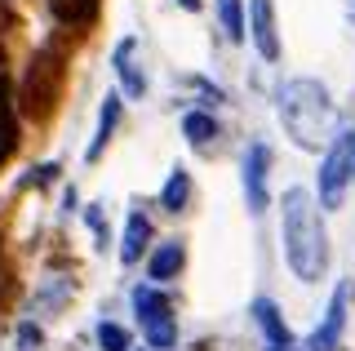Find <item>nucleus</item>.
Segmentation results:
<instances>
[{
  "mask_svg": "<svg viewBox=\"0 0 355 351\" xmlns=\"http://www.w3.org/2000/svg\"><path fill=\"white\" fill-rule=\"evenodd\" d=\"M280 236H284V258L293 267L297 280H320L329 262V249H324V227H320V214L311 205V196L302 187H288L284 191V223H280Z\"/></svg>",
  "mask_w": 355,
  "mask_h": 351,
  "instance_id": "f257e3e1",
  "label": "nucleus"
},
{
  "mask_svg": "<svg viewBox=\"0 0 355 351\" xmlns=\"http://www.w3.org/2000/svg\"><path fill=\"white\" fill-rule=\"evenodd\" d=\"M280 120L297 147L315 151L333 129V103L320 80H288L280 89Z\"/></svg>",
  "mask_w": 355,
  "mask_h": 351,
  "instance_id": "f03ea898",
  "label": "nucleus"
},
{
  "mask_svg": "<svg viewBox=\"0 0 355 351\" xmlns=\"http://www.w3.org/2000/svg\"><path fill=\"white\" fill-rule=\"evenodd\" d=\"M351 178H355V129H342L329 142L324 160H320V205L342 209V196H347Z\"/></svg>",
  "mask_w": 355,
  "mask_h": 351,
  "instance_id": "7ed1b4c3",
  "label": "nucleus"
},
{
  "mask_svg": "<svg viewBox=\"0 0 355 351\" xmlns=\"http://www.w3.org/2000/svg\"><path fill=\"white\" fill-rule=\"evenodd\" d=\"M133 311H138L142 329H147V343L151 347H173V320H169V298L160 289H133Z\"/></svg>",
  "mask_w": 355,
  "mask_h": 351,
  "instance_id": "20e7f679",
  "label": "nucleus"
},
{
  "mask_svg": "<svg viewBox=\"0 0 355 351\" xmlns=\"http://www.w3.org/2000/svg\"><path fill=\"white\" fill-rule=\"evenodd\" d=\"M266 173H271V147L253 142L244 151V200H249V214H266Z\"/></svg>",
  "mask_w": 355,
  "mask_h": 351,
  "instance_id": "39448f33",
  "label": "nucleus"
},
{
  "mask_svg": "<svg viewBox=\"0 0 355 351\" xmlns=\"http://www.w3.org/2000/svg\"><path fill=\"white\" fill-rule=\"evenodd\" d=\"M347 298H351V289H347V284H338L333 298H329V311H324V320H320V329L306 338L311 351H338L342 329H347Z\"/></svg>",
  "mask_w": 355,
  "mask_h": 351,
  "instance_id": "423d86ee",
  "label": "nucleus"
},
{
  "mask_svg": "<svg viewBox=\"0 0 355 351\" xmlns=\"http://www.w3.org/2000/svg\"><path fill=\"white\" fill-rule=\"evenodd\" d=\"M249 31H253V45H258V53L266 62L280 58V36H275V5H271V0H253Z\"/></svg>",
  "mask_w": 355,
  "mask_h": 351,
  "instance_id": "0eeeda50",
  "label": "nucleus"
},
{
  "mask_svg": "<svg viewBox=\"0 0 355 351\" xmlns=\"http://www.w3.org/2000/svg\"><path fill=\"white\" fill-rule=\"evenodd\" d=\"M111 62H116V76H120V85H125L129 98H142V94H147V76H142V67H138V40L125 36L116 45V53H111Z\"/></svg>",
  "mask_w": 355,
  "mask_h": 351,
  "instance_id": "6e6552de",
  "label": "nucleus"
},
{
  "mask_svg": "<svg viewBox=\"0 0 355 351\" xmlns=\"http://www.w3.org/2000/svg\"><path fill=\"white\" fill-rule=\"evenodd\" d=\"M253 316H258V325L266 329L271 347H293V338H288V325L280 320V311H275L271 298H258V302H253Z\"/></svg>",
  "mask_w": 355,
  "mask_h": 351,
  "instance_id": "1a4fd4ad",
  "label": "nucleus"
},
{
  "mask_svg": "<svg viewBox=\"0 0 355 351\" xmlns=\"http://www.w3.org/2000/svg\"><path fill=\"white\" fill-rule=\"evenodd\" d=\"M147 236H151L147 214L133 209V214H129V227H125V245H120V258H125V262H138V258H142V249H147Z\"/></svg>",
  "mask_w": 355,
  "mask_h": 351,
  "instance_id": "9d476101",
  "label": "nucleus"
},
{
  "mask_svg": "<svg viewBox=\"0 0 355 351\" xmlns=\"http://www.w3.org/2000/svg\"><path fill=\"white\" fill-rule=\"evenodd\" d=\"M116 120H120V98H116V94H107L103 112H98V134H94V142H89V160L103 156V147H107L111 129H116Z\"/></svg>",
  "mask_w": 355,
  "mask_h": 351,
  "instance_id": "9b49d317",
  "label": "nucleus"
},
{
  "mask_svg": "<svg viewBox=\"0 0 355 351\" xmlns=\"http://www.w3.org/2000/svg\"><path fill=\"white\" fill-rule=\"evenodd\" d=\"M178 267H182V245H178V240H169V245H160L151 254V276L155 280H173Z\"/></svg>",
  "mask_w": 355,
  "mask_h": 351,
  "instance_id": "f8f14e48",
  "label": "nucleus"
},
{
  "mask_svg": "<svg viewBox=\"0 0 355 351\" xmlns=\"http://www.w3.org/2000/svg\"><path fill=\"white\" fill-rule=\"evenodd\" d=\"M14 134H18V125H14V112H9V85L0 80V160L14 151Z\"/></svg>",
  "mask_w": 355,
  "mask_h": 351,
  "instance_id": "ddd939ff",
  "label": "nucleus"
},
{
  "mask_svg": "<svg viewBox=\"0 0 355 351\" xmlns=\"http://www.w3.org/2000/svg\"><path fill=\"white\" fill-rule=\"evenodd\" d=\"M187 196H191V178H187L182 169H173V178L164 182V191H160V205L164 209H182Z\"/></svg>",
  "mask_w": 355,
  "mask_h": 351,
  "instance_id": "4468645a",
  "label": "nucleus"
},
{
  "mask_svg": "<svg viewBox=\"0 0 355 351\" xmlns=\"http://www.w3.org/2000/svg\"><path fill=\"white\" fill-rule=\"evenodd\" d=\"M182 129H187V142H191V147H205V142L218 134V125H214L205 112H191V116L182 120Z\"/></svg>",
  "mask_w": 355,
  "mask_h": 351,
  "instance_id": "2eb2a0df",
  "label": "nucleus"
},
{
  "mask_svg": "<svg viewBox=\"0 0 355 351\" xmlns=\"http://www.w3.org/2000/svg\"><path fill=\"white\" fill-rule=\"evenodd\" d=\"M218 18H222V27H227L231 40H244V9H240V0H218Z\"/></svg>",
  "mask_w": 355,
  "mask_h": 351,
  "instance_id": "dca6fc26",
  "label": "nucleus"
},
{
  "mask_svg": "<svg viewBox=\"0 0 355 351\" xmlns=\"http://www.w3.org/2000/svg\"><path fill=\"white\" fill-rule=\"evenodd\" d=\"M98 343H103V351H125L129 347V334H125V329H120V325H98Z\"/></svg>",
  "mask_w": 355,
  "mask_h": 351,
  "instance_id": "f3484780",
  "label": "nucleus"
},
{
  "mask_svg": "<svg viewBox=\"0 0 355 351\" xmlns=\"http://www.w3.org/2000/svg\"><path fill=\"white\" fill-rule=\"evenodd\" d=\"M18 347H22V351H36V347H40V329H36V325H22V329H18Z\"/></svg>",
  "mask_w": 355,
  "mask_h": 351,
  "instance_id": "a211bd4d",
  "label": "nucleus"
},
{
  "mask_svg": "<svg viewBox=\"0 0 355 351\" xmlns=\"http://www.w3.org/2000/svg\"><path fill=\"white\" fill-rule=\"evenodd\" d=\"M89 227L98 232V245H107V223H103V209H98V205H89Z\"/></svg>",
  "mask_w": 355,
  "mask_h": 351,
  "instance_id": "6ab92c4d",
  "label": "nucleus"
},
{
  "mask_svg": "<svg viewBox=\"0 0 355 351\" xmlns=\"http://www.w3.org/2000/svg\"><path fill=\"white\" fill-rule=\"evenodd\" d=\"M178 5H182L187 14H196V9H200V0H178Z\"/></svg>",
  "mask_w": 355,
  "mask_h": 351,
  "instance_id": "aec40b11",
  "label": "nucleus"
},
{
  "mask_svg": "<svg viewBox=\"0 0 355 351\" xmlns=\"http://www.w3.org/2000/svg\"><path fill=\"white\" fill-rule=\"evenodd\" d=\"M271 351H293V347H271Z\"/></svg>",
  "mask_w": 355,
  "mask_h": 351,
  "instance_id": "412c9836",
  "label": "nucleus"
}]
</instances>
